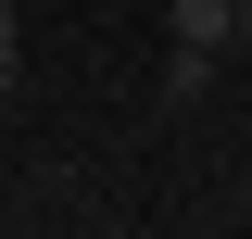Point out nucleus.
<instances>
[{
    "mask_svg": "<svg viewBox=\"0 0 252 239\" xmlns=\"http://www.w3.org/2000/svg\"><path fill=\"white\" fill-rule=\"evenodd\" d=\"M202 76H215V51H189V38H177V51H164V101H202Z\"/></svg>",
    "mask_w": 252,
    "mask_h": 239,
    "instance_id": "f03ea898",
    "label": "nucleus"
},
{
    "mask_svg": "<svg viewBox=\"0 0 252 239\" xmlns=\"http://www.w3.org/2000/svg\"><path fill=\"white\" fill-rule=\"evenodd\" d=\"M164 26L189 51H240V0H164Z\"/></svg>",
    "mask_w": 252,
    "mask_h": 239,
    "instance_id": "f257e3e1",
    "label": "nucleus"
},
{
    "mask_svg": "<svg viewBox=\"0 0 252 239\" xmlns=\"http://www.w3.org/2000/svg\"><path fill=\"white\" fill-rule=\"evenodd\" d=\"M0 114H13V51H0Z\"/></svg>",
    "mask_w": 252,
    "mask_h": 239,
    "instance_id": "7ed1b4c3",
    "label": "nucleus"
},
{
    "mask_svg": "<svg viewBox=\"0 0 252 239\" xmlns=\"http://www.w3.org/2000/svg\"><path fill=\"white\" fill-rule=\"evenodd\" d=\"M0 51H13V0H0Z\"/></svg>",
    "mask_w": 252,
    "mask_h": 239,
    "instance_id": "20e7f679",
    "label": "nucleus"
},
{
    "mask_svg": "<svg viewBox=\"0 0 252 239\" xmlns=\"http://www.w3.org/2000/svg\"><path fill=\"white\" fill-rule=\"evenodd\" d=\"M240 38H252V0H240Z\"/></svg>",
    "mask_w": 252,
    "mask_h": 239,
    "instance_id": "39448f33",
    "label": "nucleus"
}]
</instances>
